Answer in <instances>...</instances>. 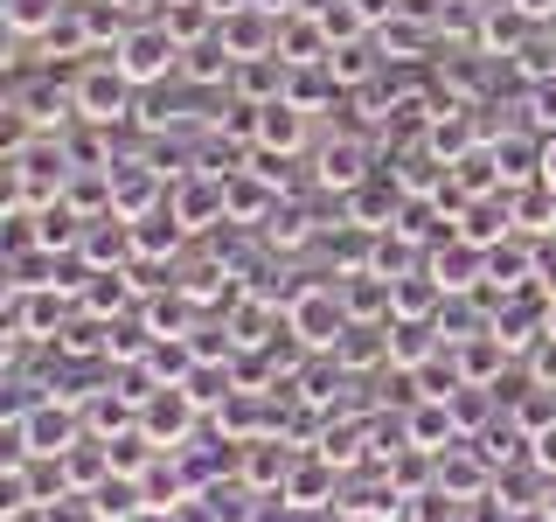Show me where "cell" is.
<instances>
[{"instance_id": "26", "label": "cell", "mask_w": 556, "mask_h": 522, "mask_svg": "<svg viewBox=\"0 0 556 522\" xmlns=\"http://www.w3.org/2000/svg\"><path fill=\"white\" fill-rule=\"evenodd\" d=\"M327 467H334V460H320V452L292 467V481H286V501H292V509H327V495H334Z\"/></svg>"}, {"instance_id": "14", "label": "cell", "mask_w": 556, "mask_h": 522, "mask_svg": "<svg viewBox=\"0 0 556 522\" xmlns=\"http://www.w3.org/2000/svg\"><path fill=\"white\" fill-rule=\"evenodd\" d=\"M306 119L313 112H300L292 98H278V104H257V153H300L306 147Z\"/></svg>"}, {"instance_id": "21", "label": "cell", "mask_w": 556, "mask_h": 522, "mask_svg": "<svg viewBox=\"0 0 556 522\" xmlns=\"http://www.w3.org/2000/svg\"><path fill=\"white\" fill-rule=\"evenodd\" d=\"M126 307H132V265L91 272V286H84V313H91V321H118Z\"/></svg>"}, {"instance_id": "22", "label": "cell", "mask_w": 556, "mask_h": 522, "mask_svg": "<svg viewBox=\"0 0 556 522\" xmlns=\"http://www.w3.org/2000/svg\"><path fill=\"white\" fill-rule=\"evenodd\" d=\"M396 209H404V188H382V182H362L355 196H348V216H355V231H390V223L382 216H396Z\"/></svg>"}, {"instance_id": "13", "label": "cell", "mask_w": 556, "mask_h": 522, "mask_svg": "<svg viewBox=\"0 0 556 522\" xmlns=\"http://www.w3.org/2000/svg\"><path fill=\"white\" fill-rule=\"evenodd\" d=\"M404 439L417 452H452V439H459V411H452L445 397H417L410 418H404Z\"/></svg>"}, {"instance_id": "30", "label": "cell", "mask_w": 556, "mask_h": 522, "mask_svg": "<svg viewBox=\"0 0 556 522\" xmlns=\"http://www.w3.org/2000/svg\"><path fill=\"white\" fill-rule=\"evenodd\" d=\"M265 237L278 244V251H292V244H306V237H313V223H306V209H271V223H265Z\"/></svg>"}, {"instance_id": "3", "label": "cell", "mask_w": 556, "mask_h": 522, "mask_svg": "<svg viewBox=\"0 0 556 522\" xmlns=\"http://www.w3.org/2000/svg\"><path fill=\"white\" fill-rule=\"evenodd\" d=\"M348 307H341V293L334 286H300L286 300V335H300V348H341L348 335Z\"/></svg>"}, {"instance_id": "10", "label": "cell", "mask_w": 556, "mask_h": 522, "mask_svg": "<svg viewBox=\"0 0 556 522\" xmlns=\"http://www.w3.org/2000/svg\"><path fill=\"white\" fill-rule=\"evenodd\" d=\"M439 313H445V286L431 278V265L390 278V321H439Z\"/></svg>"}, {"instance_id": "8", "label": "cell", "mask_w": 556, "mask_h": 522, "mask_svg": "<svg viewBox=\"0 0 556 522\" xmlns=\"http://www.w3.org/2000/svg\"><path fill=\"white\" fill-rule=\"evenodd\" d=\"M292 467H300V460L286 452V439H271V432H257V439H243V460H237L243 487H257V495H286Z\"/></svg>"}, {"instance_id": "1", "label": "cell", "mask_w": 556, "mask_h": 522, "mask_svg": "<svg viewBox=\"0 0 556 522\" xmlns=\"http://www.w3.org/2000/svg\"><path fill=\"white\" fill-rule=\"evenodd\" d=\"M181 57H188V49L174 42V28L161 22V14H153V22H132L126 42L112 49V63L126 70L139 91H147V84H161V77H174V70H181Z\"/></svg>"}, {"instance_id": "28", "label": "cell", "mask_w": 556, "mask_h": 522, "mask_svg": "<svg viewBox=\"0 0 556 522\" xmlns=\"http://www.w3.org/2000/svg\"><path fill=\"white\" fill-rule=\"evenodd\" d=\"M63 8H70V0H8V28L22 35V42H28V35L42 42V35L63 22Z\"/></svg>"}, {"instance_id": "34", "label": "cell", "mask_w": 556, "mask_h": 522, "mask_svg": "<svg viewBox=\"0 0 556 522\" xmlns=\"http://www.w3.org/2000/svg\"><path fill=\"white\" fill-rule=\"evenodd\" d=\"M535 467H556V425L535 432Z\"/></svg>"}, {"instance_id": "23", "label": "cell", "mask_w": 556, "mask_h": 522, "mask_svg": "<svg viewBox=\"0 0 556 522\" xmlns=\"http://www.w3.org/2000/svg\"><path fill=\"white\" fill-rule=\"evenodd\" d=\"M181 77L188 84H230L237 77V57L223 49V35H208V42L188 49V57H181Z\"/></svg>"}, {"instance_id": "6", "label": "cell", "mask_w": 556, "mask_h": 522, "mask_svg": "<svg viewBox=\"0 0 556 522\" xmlns=\"http://www.w3.org/2000/svg\"><path fill=\"white\" fill-rule=\"evenodd\" d=\"M112 209L118 216H153V209H167V174L153 161H118L112 167Z\"/></svg>"}, {"instance_id": "33", "label": "cell", "mask_w": 556, "mask_h": 522, "mask_svg": "<svg viewBox=\"0 0 556 522\" xmlns=\"http://www.w3.org/2000/svg\"><path fill=\"white\" fill-rule=\"evenodd\" d=\"M535 383H543V390L556 383V341H543V348H535Z\"/></svg>"}, {"instance_id": "9", "label": "cell", "mask_w": 556, "mask_h": 522, "mask_svg": "<svg viewBox=\"0 0 556 522\" xmlns=\"http://www.w3.org/2000/svg\"><path fill=\"white\" fill-rule=\"evenodd\" d=\"M425 265H431V278L445 286V300H466V293L486 278V251H480V244H466V237H445L439 251L425 258Z\"/></svg>"}, {"instance_id": "5", "label": "cell", "mask_w": 556, "mask_h": 522, "mask_svg": "<svg viewBox=\"0 0 556 522\" xmlns=\"http://www.w3.org/2000/svg\"><path fill=\"white\" fill-rule=\"evenodd\" d=\"M223 35V49H230L237 63H251V57H278V14H265L257 0H243V8H230L216 22Z\"/></svg>"}, {"instance_id": "36", "label": "cell", "mask_w": 556, "mask_h": 522, "mask_svg": "<svg viewBox=\"0 0 556 522\" xmlns=\"http://www.w3.org/2000/svg\"><path fill=\"white\" fill-rule=\"evenodd\" d=\"M515 8L529 14V22H549V14H556V0H515Z\"/></svg>"}, {"instance_id": "27", "label": "cell", "mask_w": 556, "mask_h": 522, "mask_svg": "<svg viewBox=\"0 0 556 522\" xmlns=\"http://www.w3.org/2000/svg\"><path fill=\"white\" fill-rule=\"evenodd\" d=\"M382 57H425L431 49V22H417V14H390V22L376 28Z\"/></svg>"}, {"instance_id": "2", "label": "cell", "mask_w": 556, "mask_h": 522, "mask_svg": "<svg viewBox=\"0 0 556 522\" xmlns=\"http://www.w3.org/2000/svg\"><path fill=\"white\" fill-rule=\"evenodd\" d=\"M132 91H139V84L112 57H104V63H84L77 77H70V98H77V119H84V126H118V119L132 112Z\"/></svg>"}, {"instance_id": "12", "label": "cell", "mask_w": 556, "mask_h": 522, "mask_svg": "<svg viewBox=\"0 0 556 522\" xmlns=\"http://www.w3.org/2000/svg\"><path fill=\"white\" fill-rule=\"evenodd\" d=\"M278 57H286L292 70L327 63V57H334V35L320 28V14H313V8H300V14H286V22H278Z\"/></svg>"}, {"instance_id": "29", "label": "cell", "mask_w": 556, "mask_h": 522, "mask_svg": "<svg viewBox=\"0 0 556 522\" xmlns=\"http://www.w3.org/2000/svg\"><path fill=\"white\" fill-rule=\"evenodd\" d=\"M286 98L300 104V112H313V104H334V98H341V84H334V70H327V63H306V70H292Z\"/></svg>"}, {"instance_id": "20", "label": "cell", "mask_w": 556, "mask_h": 522, "mask_svg": "<svg viewBox=\"0 0 556 522\" xmlns=\"http://www.w3.org/2000/svg\"><path fill=\"white\" fill-rule=\"evenodd\" d=\"M439 487L452 501H480L486 487H494V474H486V460H473V452L452 446V452H439Z\"/></svg>"}, {"instance_id": "25", "label": "cell", "mask_w": 556, "mask_h": 522, "mask_svg": "<svg viewBox=\"0 0 556 522\" xmlns=\"http://www.w3.org/2000/svg\"><path fill=\"white\" fill-rule=\"evenodd\" d=\"M501 362H508V341L494 335V327H486V335H473V341H459V370H466V383H494L501 376Z\"/></svg>"}, {"instance_id": "37", "label": "cell", "mask_w": 556, "mask_h": 522, "mask_svg": "<svg viewBox=\"0 0 556 522\" xmlns=\"http://www.w3.org/2000/svg\"><path fill=\"white\" fill-rule=\"evenodd\" d=\"M515 522H549V515H543V509H521V515H515Z\"/></svg>"}, {"instance_id": "11", "label": "cell", "mask_w": 556, "mask_h": 522, "mask_svg": "<svg viewBox=\"0 0 556 522\" xmlns=\"http://www.w3.org/2000/svg\"><path fill=\"white\" fill-rule=\"evenodd\" d=\"M529 28H535L529 14H521L515 0H501V8H486V14H480V35H473L480 49H473V57H521V49L535 42Z\"/></svg>"}, {"instance_id": "19", "label": "cell", "mask_w": 556, "mask_h": 522, "mask_svg": "<svg viewBox=\"0 0 556 522\" xmlns=\"http://www.w3.org/2000/svg\"><path fill=\"white\" fill-rule=\"evenodd\" d=\"M535 278V251L521 237H508V244H494V251H486V293H501V300H508L515 286H529Z\"/></svg>"}, {"instance_id": "32", "label": "cell", "mask_w": 556, "mask_h": 522, "mask_svg": "<svg viewBox=\"0 0 556 522\" xmlns=\"http://www.w3.org/2000/svg\"><path fill=\"white\" fill-rule=\"evenodd\" d=\"M529 119H535V133H556V84H535V91H529Z\"/></svg>"}, {"instance_id": "35", "label": "cell", "mask_w": 556, "mask_h": 522, "mask_svg": "<svg viewBox=\"0 0 556 522\" xmlns=\"http://www.w3.org/2000/svg\"><path fill=\"white\" fill-rule=\"evenodd\" d=\"M543 188H549V196H556V133L543 139Z\"/></svg>"}, {"instance_id": "31", "label": "cell", "mask_w": 556, "mask_h": 522, "mask_svg": "<svg viewBox=\"0 0 556 522\" xmlns=\"http://www.w3.org/2000/svg\"><path fill=\"white\" fill-rule=\"evenodd\" d=\"M355 452H362V425H327V432H320V460L355 467Z\"/></svg>"}, {"instance_id": "17", "label": "cell", "mask_w": 556, "mask_h": 522, "mask_svg": "<svg viewBox=\"0 0 556 522\" xmlns=\"http://www.w3.org/2000/svg\"><path fill=\"white\" fill-rule=\"evenodd\" d=\"M181 223H174V209H153V216L132 223V265H167L174 251H181Z\"/></svg>"}, {"instance_id": "18", "label": "cell", "mask_w": 556, "mask_h": 522, "mask_svg": "<svg viewBox=\"0 0 556 522\" xmlns=\"http://www.w3.org/2000/svg\"><path fill=\"white\" fill-rule=\"evenodd\" d=\"M223 202H230V223H271L278 188L251 167V174H230V182H223Z\"/></svg>"}, {"instance_id": "24", "label": "cell", "mask_w": 556, "mask_h": 522, "mask_svg": "<svg viewBox=\"0 0 556 522\" xmlns=\"http://www.w3.org/2000/svg\"><path fill=\"white\" fill-rule=\"evenodd\" d=\"M376 49H382V42H369V35H362V42H334L327 70H334V84H341V91H362V84L376 77Z\"/></svg>"}, {"instance_id": "7", "label": "cell", "mask_w": 556, "mask_h": 522, "mask_svg": "<svg viewBox=\"0 0 556 522\" xmlns=\"http://www.w3.org/2000/svg\"><path fill=\"white\" fill-rule=\"evenodd\" d=\"M167 209H174V223H181V231H208V223H230V202H223V182H216V174H188V182H174Z\"/></svg>"}, {"instance_id": "16", "label": "cell", "mask_w": 556, "mask_h": 522, "mask_svg": "<svg viewBox=\"0 0 556 522\" xmlns=\"http://www.w3.org/2000/svg\"><path fill=\"white\" fill-rule=\"evenodd\" d=\"M286 84H292V63L286 57H251V63H237L230 91L243 104H278V98H286Z\"/></svg>"}, {"instance_id": "15", "label": "cell", "mask_w": 556, "mask_h": 522, "mask_svg": "<svg viewBox=\"0 0 556 522\" xmlns=\"http://www.w3.org/2000/svg\"><path fill=\"white\" fill-rule=\"evenodd\" d=\"M362 182H369V139H362V133H341L334 147L320 153V188H334V196H355Z\"/></svg>"}, {"instance_id": "4", "label": "cell", "mask_w": 556, "mask_h": 522, "mask_svg": "<svg viewBox=\"0 0 556 522\" xmlns=\"http://www.w3.org/2000/svg\"><path fill=\"white\" fill-rule=\"evenodd\" d=\"M195 418H202V405L188 397V383H174V390H153L147 405H139V425H147V439L161 446V452H181V439L195 432Z\"/></svg>"}]
</instances>
